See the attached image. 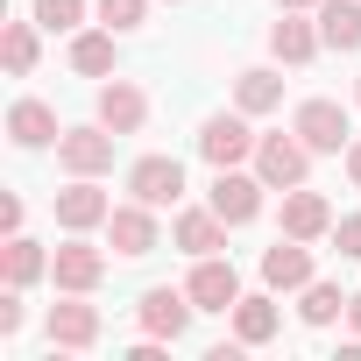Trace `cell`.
Instances as JSON below:
<instances>
[{
  "instance_id": "f1b7e54d",
  "label": "cell",
  "mask_w": 361,
  "mask_h": 361,
  "mask_svg": "<svg viewBox=\"0 0 361 361\" xmlns=\"http://www.w3.org/2000/svg\"><path fill=\"white\" fill-rule=\"evenodd\" d=\"M333 248H340L347 262H361V213H340V220H333Z\"/></svg>"
},
{
  "instance_id": "f546056e",
  "label": "cell",
  "mask_w": 361,
  "mask_h": 361,
  "mask_svg": "<svg viewBox=\"0 0 361 361\" xmlns=\"http://www.w3.org/2000/svg\"><path fill=\"white\" fill-rule=\"evenodd\" d=\"M347 177H354V192H361V135L347 142Z\"/></svg>"
},
{
  "instance_id": "52a82bcc",
  "label": "cell",
  "mask_w": 361,
  "mask_h": 361,
  "mask_svg": "<svg viewBox=\"0 0 361 361\" xmlns=\"http://www.w3.org/2000/svg\"><path fill=\"white\" fill-rule=\"evenodd\" d=\"M50 206H57V227H64V234H92V227H106V213H114V199L99 192V177H71Z\"/></svg>"
},
{
  "instance_id": "8992f818",
  "label": "cell",
  "mask_w": 361,
  "mask_h": 361,
  "mask_svg": "<svg viewBox=\"0 0 361 361\" xmlns=\"http://www.w3.org/2000/svg\"><path fill=\"white\" fill-rule=\"evenodd\" d=\"M290 128L305 135V149H312V156H340V149L354 142V135H347V106H340V99H305V106L290 114Z\"/></svg>"
},
{
  "instance_id": "4fadbf2b",
  "label": "cell",
  "mask_w": 361,
  "mask_h": 361,
  "mask_svg": "<svg viewBox=\"0 0 361 361\" xmlns=\"http://www.w3.org/2000/svg\"><path fill=\"white\" fill-rule=\"evenodd\" d=\"M333 220H340V213L326 206V192H305V185L283 192V234H290V241H326Z\"/></svg>"
},
{
  "instance_id": "4dcf8cb0",
  "label": "cell",
  "mask_w": 361,
  "mask_h": 361,
  "mask_svg": "<svg viewBox=\"0 0 361 361\" xmlns=\"http://www.w3.org/2000/svg\"><path fill=\"white\" fill-rule=\"evenodd\" d=\"M276 8H290V15H312V8H319V0H276Z\"/></svg>"
},
{
  "instance_id": "7c38bea8",
  "label": "cell",
  "mask_w": 361,
  "mask_h": 361,
  "mask_svg": "<svg viewBox=\"0 0 361 361\" xmlns=\"http://www.w3.org/2000/svg\"><path fill=\"white\" fill-rule=\"evenodd\" d=\"M50 276H57V290H85V298H92L99 276H106V255H99L85 234H71V241L50 255Z\"/></svg>"
},
{
  "instance_id": "d6986e66",
  "label": "cell",
  "mask_w": 361,
  "mask_h": 361,
  "mask_svg": "<svg viewBox=\"0 0 361 361\" xmlns=\"http://www.w3.org/2000/svg\"><path fill=\"white\" fill-rule=\"evenodd\" d=\"M234 106H241V114H276V106H283V71L248 64V71L234 78Z\"/></svg>"
},
{
  "instance_id": "30bf717a",
  "label": "cell",
  "mask_w": 361,
  "mask_h": 361,
  "mask_svg": "<svg viewBox=\"0 0 361 361\" xmlns=\"http://www.w3.org/2000/svg\"><path fill=\"white\" fill-rule=\"evenodd\" d=\"M92 121H106L114 135H142V121H149V92H142L135 78H106V85H99Z\"/></svg>"
},
{
  "instance_id": "7402d4cb",
  "label": "cell",
  "mask_w": 361,
  "mask_h": 361,
  "mask_svg": "<svg viewBox=\"0 0 361 361\" xmlns=\"http://www.w3.org/2000/svg\"><path fill=\"white\" fill-rule=\"evenodd\" d=\"M276 298H248L241 290V305H234V340H248V347H269L276 340Z\"/></svg>"
},
{
  "instance_id": "603a6c76",
  "label": "cell",
  "mask_w": 361,
  "mask_h": 361,
  "mask_svg": "<svg viewBox=\"0 0 361 361\" xmlns=\"http://www.w3.org/2000/svg\"><path fill=\"white\" fill-rule=\"evenodd\" d=\"M0 276H8V283H36V276H50V255L29 241V234H8V248H0Z\"/></svg>"
},
{
  "instance_id": "484cf974",
  "label": "cell",
  "mask_w": 361,
  "mask_h": 361,
  "mask_svg": "<svg viewBox=\"0 0 361 361\" xmlns=\"http://www.w3.org/2000/svg\"><path fill=\"white\" fill-rule=\"evenodd\" d=\"M92 15H99L114 36H135V29L149 22V0H92Z\"/></svg>"
},
{
  "instance_id": "4316f807",
  "label": "cell",
  "mask_w": 361,
  "mask_h": 361,
  "mask_svg": "<svg viewBox=\"0 0 361 361\" xmlns=\"http://www.w3.org/2000/svg\"><path fill=\"white\" fill-rule=\"evenodd\" d=\"M36 22L57 36V29H78L85 22V0H36Z\"/></svg>"
},
{
  "instance_id": "5b68a950",
  "label": "cell",
  "mask_w": 361,
  "mask_h": 361,
  "mask_svg": "<svg viewBox=\"0 0 361 361\" xmlns=\"http://www.w3.org/2000/svg\"><path fill=\"white\" fill-rule=\"evenodd\" d=\"M185 290H192L199 312H234V305H241V269H234L227 255H192Z\"/></svg>"
},
{
  "instance_id": "e0dca14e",
  "label": "cell",
  "mask_w": 361,
  "mask_h": 361,
  "mask_svg": "<svg viewBox=\"0 0 361 361\" xmlns=\"http://www.w3.org/2000/svg\"><path fill=\"white\" fill-rule=\"evenodd\" d=\"M170 241L185 248V255H220V248H227V220H220L213 206H185L177 227H170Z\"/></svg>"
},
{
  "instance_id": "cb8c5ba5",
  "label": "cell",
  "mask_w": 361,
  "mask_h": 361,
  "mask_svg": "<svg viewBox=\"0 0 361 361\" xmlns=\"http://www.w3.org/2000/svg\"><path fill=\"white\" fill-rule=\"evenodd\" d=\"M347 298H354V290H340V283L312 276V283H305V305H298V312H305V326H333V319H347Z\"/></svg>"
},
{
  "instance_id": "ba28073f",
  "label": "cell",
  "mask_w": 361,
  "mask_h": 361,
  "mask_svg": "<svg viewBox=\"0 0 361 361\" xmlns=\"http://www.w3.org/2000/svg\"><path fill=\"white\" fill-rule=\"evenodd\" d=\"M128 192L142 199V206H177V199H185V163H177V156H142L135 170H128Z\"/></svg>"
},
{
  "instance_id": "d4e9b609",
  "label": "cell",
  "mask_w": 361,
  "mask_h": 361,
  "mask_svg": "<svg viewBox=\"0 0 361 361\" xmlns=\"http://www.w3.org/2000/svg\"><path fill=\"white\" fill-rule=\"evenodd\" d=\"M36 29H43V22L29 15V22H8V36H0V57H8V71H15V78H29V71H36Z\"/></svg>"
},
{
  "instance_id": "1f68e13d",
  "label": "cell",
  "mask_w": 361,
  "mask_h": 361,
  "mask_svg": "<svg viewBox=\"0 0 361 361\" xmlns=\"http://www.w3.org/2000/svg\"><path fill=\"white\" fill-rule=\"evenodd\" d=\"M347 319H354V333H361V290H354V298H347Z\"/></svg>"
},
{
  "instance_id": "3957f363",
  "label": "cell",
  "mask_w": 361,
  "mask_h": 361,
  "mask_svg": "<svg viewBox=\"0 0 361 361\" xmlns=\"http://www.w3.org/2000/svg\"><path fill=\"white\" fill-rule=\"evenodd\" d=\"M305 170H312V149H305V135L290 128V135H262L255 142V177L269 192H290V185H305Z\"/></svg>"
},
{
  "instance_id": "5bb4252c",
  "label": "cell",
  "mask_w": 361,
  "mask_h": 361,
  "mask_svg": "<svg viewBox=\"0 0 361 361\" xmlns=\"http://www.w3.org/2000/svg\"><path fill=\"white\" fill-rule=\"evenodd\" d=\"M262 283L269 290H305L312 283V241L276 234V248H262Z\"/></svg>"
},
{
  "instance_id": "83f0119b",
  "label": "cell",
  "mask_w": 361,
  "mask_h": 361,
  "mask_svg": "<svg viewBox=\"0 0 361 361\" xmlns=\"http://www.w3.org/2000/svg\"><path fill=\"white\" fill-rule=\"evenodd\" d=\"M22 319H29V305H22V283H8V290H0V340H15V333H22Z\"/></svg>"
},
{
  "instance_id": "ac0fdd59",
  "label": "cell",
  "mask_w": 361,
  "mask_h": 361,
  "mask_svg": "<svg viewBox=\"0 0 361 361\" xmlns=\"http://www.w3.org/2000/svg\"><path fill=\"white\" fill-rule=\"evenodd\" d=\"M319 50H326V36H319V29H312V22H305V15H290V8H283V22H276V29H269V57H276V64H290V71H298V64H312V57H319Z\"/></svg>"
},
{
  "instance_id": "d6a6232c",
  "label": "cell",
  "mask_w": 361,
  "mask_h": 361,
  "mask_svg": "<svg viewBox=\"0 0 361 361\" xmlns=\"http://www.w3.org/2000/svg\"><path fill=\"white\" fill-rule=\"evenodd\" d=\"M354 106H361V78H354Z\"/></svg>"
},
{
  "instance_id": "9c48e42d",
  "label": "cell",
  "mask_w": 361,
  "mask_h": 361,
  "mask_svg": "<svg viewBox=\"0 0 361 361\" xmlns=\"http://www.w3.org/2000/svg\"><path fill=\"white\" fill-rule=\"evenodd\" d=\"M192 290H170V283H156V290H142V305H135V319H142V333H156V340H177L192 326Z\"/></svg>"
},
{
  "instance_id": "277c9868",
  "label": "cell",
  "mask_w": 361,
  "mask_h": 361,
  "mask_svg": "<svg viewBox=\"0 0 361 361\" xmlns=\"http://www.w3.org/2000/svg\"><path fill=\"white\" fill-rule=\"evenodd\" d=\"M262 192H269L262 177L234 163V170H213V192H206V206H213V213H220L227 227H248V220L262 213Z\"/></svg>"
},
{
  "instance_id": "2e32d148",
  "label": "cell",
  "mask_w": 361,
  "mask_h": 361,
  "mask_svg": "<svg viewBox=\"0 0 361 361\" xmlns=\"http://www.w3.org/2000/svg\"><path fill=\"white\" fill-rule=\"evenodd\" d=\"M64 128H57V106L50 99H15L8 106V142L15 149H50Z\"/></svg>"
},
{
  "instance_id": "ffe728a7",
  "label": "cell",
  "mask_w": 361,
  "mask_h": 361,
  "mask_svg": "<svg viewBox=\"0 0 361 361\" xmlns=\"http://www.w3.org/2000/svg\"><path fill=\"white\" fill-rule=\"evenodd\" d=\"M319 36L326 50H361V0H319Z\"/></svg>"
},
{
  "instance_id": "8fae6325",
  "label": "cell",
  "mask_w": 361,
  "mask_h": 361,
  "mask_svg": "<svg viewBox=\"0 0 361 361\" xmlns=\"http://www.w3.org/2000/svg\"><path fill=\"white\" fill-rule=\"evenodd\" d=\"M106 241H114V255H149V248L163 241V227H156V206H142V199L114 206V213H106Z\"/></svg>"
},
{
  "instance_id": "7a4b0ae2",
  "label": "cell",
  "mask_w": 361,
  "mask_h": 361,
  "mask_svg": "<svg viewBox=\"0 0 361 361\" xmlns=\"http://www.w3.org/2000/svg\"><path fill=\"white\" fill-rule=\"evenodd\" d=\"M114 128L106 121H92V128H64L57 135V163H64V177H106L114 170Z\"/></svg>"
},
{
  "instance_id": "44dd1931",
  "label": "cell",
  "mask_w": 361,
  "mask_h": 361,
  "mask_svg": "<svg viewBox=\"0 0 361 361\" xmlns=\"http://www.w3.org/2000/svg\"><path fill=\"white\" fill-rule=\"evenodd\" d=\"M71 71L78 78H114V29L106 22L85 29V36H71Z\"/></svg>"
},
{
  "instance_id": "6da1fadb",
  "label": "cell",
  "mask_w": 361,
  "mask_h": 361,
  "mask_svg": "<svg viewBox=\"0 0 361 361\" xmlns=\"http://www.w3.org/2000/svg\"><path fill=\"white\" fill-rule=\"evenodd\" d=\"M248 121H255V114H241V106H234V114H206V121H199V156H206L213 170L248 163L255 142H262V135H248Z\"/></svg>"
},
{
  "instance_id": "9a60e30c",
  "label": "cell",
  "mask_w": 361,
  "mask_h": 361,
  "mask_svg": "<svg viewBox=\"0 0 361 361\" xmlns=\"http://www.w3.org/2000/svg\"><path fill=\"white\" fill-rule=\"evenodd\" d=\"M50 347H92L99 340V312L85 305V290H64V305H50Z\"/></svg>"
}]
</instances>
